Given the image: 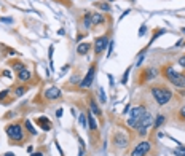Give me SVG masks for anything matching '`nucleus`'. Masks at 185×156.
Instances as JSON below:
<instances>
[{"label":"nucleus","instance_id":"6","mask_svg":"<svg viewBox=\"0 0 185 156\" xmlns=\"http://www.w3.org/2000/svg\"><path fill=\"white\" fill-rule=\"evenodd\" d=\"M148 150H150V143L148 142H141L136 148H134L133 156H144V155L148 153Z\"/></svg>","mask_w":185,"mask_h":156},{"label":"nucleus","instance_id":"8","mask_svg":"<svg viewBox=\"0 0 185 156\" xmlns=\"http://www.w3.org/2000/svg\"><path fill=\"white\" fill-rule=\"evenodd\" d=\"M150 124H152V115H148L147 111H145V113L142 115L141 118H139V124H137V129H139V128H145V129H147Z\"/></svg>","mask_w":185,"mask_h":156},{"label":"nucleus","instance_id":"1","mask_svg":"<svg viewBox=\"0 0 185 156\" xmlns=\"http://www.w3.org/2000/svg\"><path fill=\"white\" fill-rule=\"evenodd\" d=\"M152 96L155 97V101L158 102L160 105H165L169 102V99L172 97V93L166 88H153L152 89Z\"/></svg>","mask_w":185,"mask_h":156},{"label":"nucleus","instance_id":"36","mask_svg":"<svg viewBox=\"0 0 185 156\" xmlns=\"http://www.w3.org/2000/svg\"><path fill=\"white\" fill-rule=\"evenodd\" d=\"M5 96H7V91H3V93L0 94V99H2V97H5Z\"/></svg>","mask_w":185,"mask_h":156},{"label":"nucleus","instance_id":"11","mask_svg":"<svg viewBox=\"0 0 185 156\" xmlns=\"http://www.w3.org/2000/svg\"><path fill=\"white\" fill-rule=\"evenodd\" d=\"M156 75H158V70L156 69H147L144 72V78L147 81H150V80H153V78H156Z\"/></svg>","mask_w":185,"mask_h":156},{"label":"nucleus","instance_id":"37","mask_svg":"<svg viewBox=\"0 0 185 156\" xmlns=\"http://www.w3.org/2000/svg\"><path fill=\"white\" fill-rule=\"evenodd\" d=\"M5 156H14V155H13V153H10V151H8V153H7V155H5Z\"/></svg>","mask_w":185,"mask_h":156},{"label":"nucleus","instance_id":"4","mask_svg":"<svg viewBox=\"0 0 185 156\" xmlns=\"http://www.w3.org/2000/svg\"><path fill=\"white\" fill-rule=\"evenodd\" d=\"M7 134H8V137H10L11 140H16V142L22 140V137H24L22 129H21V126H18V124H10V126H8V128H7Z\"/></svg>","mask_w":185,"mask_h":156},{"label":"nucleus","instance_id":"21","mask_svg":"<svg viewBox=\"0 0 185 156\" xmlns=\"http://www.w3.org/2000/svg\"><path fill=\"white\" fill-rule=\"evenodd\" d=\"M163 123H165V116H163V115H160V116L156 118V121H155V128H160Z\"/></svg>","mask_w":185,"mask_h":156},{"label":"nucleus","instance_id":"31","mask_svg":"<svg viewBox=\"0 0 185 156\" xmlns=\"http://www.w3.org/2000/svg\"><path fill=\"white\" fill-rule=\"evenodd\" d=\"M179 64H180V66H182V67H184V69H185V56H184V57H180V59H179Z\"/></svg>","mask_w":185,"mask_h":156},{"label":"nucleus","instance_id":"17","mask_svg":"<svg viewBox=\"0 0 185 156\" xmlns=\"http://www.w3.org/2000/svg\"><path fill=\"white\" fill-rule=\"evenodd\" d=\"M86 118H88L89 128H91L92 131H94V129H97V124H96V121H94V120H92V116H91V115H88V116H86Z\"/></svg>","mask_w":185,"mask_h":156},{"label":"nucleus","instance_id":"14","mask_svg":"<svg viewBox=\"0 0 185 156\" xmlns=\"http://www.w3.org/2000/svg\"><path fill=\"white\" fill-rule=\"evenodd\" d=\"M89 48H91L89 43H80L78 48H77V53H78V54H86V53L89 51Z\"/></svg>","mask_w":185,"mask_h":156},{"label":"nucleus","instance_id":"22","mask_svg":"<svg viewBox=\"0 0 185 156\" xmlns=\"http://www.w3.org/2000/svg\"><path fill=\"white\" fill-rule=\"evenodd\" d=\"M80 124H82L83 126V129H86V128H88V124H86V116H85V115H80Z\"/></svg>","mask_w":185,"mask_h":156},{"label":"nucleus","instance_id":"19","mask_svg":"<svg viewBox=\"0 0 185 156\" xmlns=\"http://www.w3.org/2000/svg\"><path fill=\"white\" fill-rule=\"evenodd\" d=\"M89 107H91V111L94 115H101V110H99V107H97L96 104H94V102H91V104H89Z\"/></svg>","mask_w":185,"mask_h":156},{"label":"nucleus","instance_id":"33","mask_svg":"<svg viewBox=\"0 0 185 156\" xmlns=\"http://www.w3.org/2000/svg\"><path fill=\"white\" fill-rule=\"evenodd\" d=\"M48 57H50V61L53 59V46H50V53H48Z\"/></svg>","mask_w":185,"mask_h":156},{"label":"nucleus","instance_id":"39","mask_svg":"<svg viewBox=\"0 0 185 156\" xmlns=\"http://www.w3.org/2000/svg\"><path fill=\"white\" fill-rule=\"evenodd\" d=\"M131 2H134V0H131Z\"/></svg>","mask_w":185,"mask_h":156},{"label":"nucleus","instance_id":"34","mask_svg":"<svg viewBox=\"0 0 185 156\" xmlns=\"http://www.w3.org/2000/svg\"><path fill=\"white\" fill-rule=\"evenodd\" d=\"M56 116H58V118H61V116H62V108H59V110L56 111Z\"/></svg>","mask_w":185,"mask_h":156},{"label":"nucleus","instance_id":"30","mask_svg":"<svg viewBox=\"0 0 185 156\" xmlns=\"http://www.w3.org/2000/svg\"><path fill=\"white\" fill-rule=\"evenodd\" d=\"M112 51H113V42H110L109 43V53H107V54L110 56V54H112Z\"/></svg>","mask_w":185,"mask_h":156},{"label":"nucleus","instance_id":"7","mask_svg":"<svg viewBox=\"0 0 185 156\" xmlns=\"http://www.w3.org/2000/svg\"><path fill=\"white\" fill-rule=\"evenodd\" d=\"M94 73H96V69L94 67H91V69L88 70V73H86V76H85V80L80 83V86L82 88H88L89 84L92 83V78H94Z\"/></svg>","mask_w":185,"mask_h":156},{"label":"nucleus","instance_id":"32","mask_svg":"<svg viewBox=\"0 0 185 156\" xmlns=\"http://www.w3.org/2000/svg\"><path fill=\"white\" fill-rule=\"evenodd\" d=\"M101 101L105 102V94H104V89H101Z\"/></svg>","mask_w":185,"mask_h":156},{"label":"nucleus","instance_id":"12","mask_svg":"<svg viewBox=\"0 0 185 156\" xmlns=\"http://www.w3.org/2000/svg\"><path fill=\"white\" fill-rule=\"evenodd\" d=\"M115 143H117L118 147H126L128 145V137H124L123 134L115 135Z\"/></svg>","mask_w":185,"mask_h":156},{"label":"nucleus","instance_id":"35","mask_svg":"<svg viewBox=\"0 0 185 156\" xmlns=\"http://www.w3.org/2000/svg\"><path fill=\"white\" fill-rule=\"evenodd\" d=\"M32 156H43V155H41L40 151H37V153H32Z\"/></svg>","mask_w":185,"mask_h":156},{"label":"nucleus","instance_id":"15","mask_svg":"<svg viewBox=\"0 0 185 156\" xmlns=\"http://www.w3.org/2000/svg\"><path fill=\"white\" fill-rule=\"evenodd\" d=\"M102 22H104V14H99V13H92V26L102 24Z\"/></svg>","mask_w":185,"mask_h":156},{"label":"nucleus","instance_id":"38","mask_svg":"<svg viewBox=\"0 0 185 156\" xmlns=\"http://www.w3.org/2000/svg\"><path fill=\"white\" fill-rule=\"evenodd\" d=\"M109 2H113V0H109Z\"/></svg>","mask_w":185,"mask_h":156},{"label":"nucleus","instance_id":"18","mask_svg":"<svg viewBox=\"0 0 185 156\" xmlns=\"http://www.w3.org/2000/svg\"><path fill=\"white\" fill-rule=\"evenodd\" d=\"M26 129H27V131L29 132H31V134H37V131H35V129H34V126H32V123L31 121H29V120H27V121H26Z\"/></svg>","mask_w":185,"mask_h":156},{"label":"nucleus","instance_id":"23","mask_svg":"<svg viewBox=\"0 0 185 156\" xmlns=\"http://www.w3.org/2000/svg\"><path fill=\"white\" fill-rule=\"evenodd\" d=\"M174 155H177V156H185V147H180V145H179V150H177V151H174Z\"/></svg>","mask_w":185,"mask_h":156},{"label":"nucleus","instance_id":"20","mask_svg":"<svg viewBox=\"0 0 185 156\" xmlns=\"http://www.w3.org/2000/svg\"><path fill=\"white\" fill-rule=\"evenodd\" d=\"M26 91H27V89H26L24 86H19V88H16V91H14V93H16V96L19 97V96H24Z\"/></svg>","mask_w":185,"mask_h":156},{"label":"nucleus","instance_id":"9","mask_svg":"<svg viewBox=\"0 0 185 156\" xmlns=\"http://www.w3.org/2000/svg\"><path fill=\"white\" fill-rule=\"evenodd\" d=\"M61 96V91H59V88H56V86H53V88H50V89H46L45 91V97L46 99H58V97Z\"/></svg>","mask_w":185,"mask_h":156},{"label":"nucleus","instance_id":"28","mask_svg":"<svg viewBox=\"0 0 185 156\" xmlns=\"http://www.w3.org/2000/svg\"><path fill=\"white\" fill-rule=\"evenodd\" d=\"M0 21H2V22H7V24H11V22H13V19H11V18H0Z\"/></svg>","mask_w":185,"mask_h":156},{"label":"nucleus","instance_id":"5","mask_svg":"<svg viewBox=\"0 0 185 156\" xmlns=\"http://www.w3.org/2000/svg\"><path fill=\"white\" fill-rule=\"evenodd\" d=\"M109 43H110V40L107 37H99L97 38L96 43H94V51H96V54H101V53L109 46Z\"/></svg>","mask_w":185,"mask_h":156},{"label":"nucleus","instance_id":"2","mask_svg":"<svg viewBox=\"0 0 185 156\" xmlns=\"http://www.w3.org/2000/svg\"><path fill=\"white\" fill-rule=\"evenodd\" d=\"M165 75H166V78L174 84V86H177V88H184L185 86V76L184 75H179L172 67H166Z\"/></svg>","mask_w":185,"mask_h":156},{"label":"nucleus","instance_id":"3","mask_svg":"<svg viewBox=\"0 0 185 156\" xmlns=\"http://www.w3.org/2000/svg\"><path fill=\"white\" fill-rule=\"evenodd\" d=\"M144 113H145V108L142 107V105L131 108V113H129V120H128V124H129L131 128H137V124H139V118H141V116H142Z\"/></svg>","mask_w":185,"mask_h":156},{"label":"nucleus","instance_id":"29","mask_svg":"<svg viewBox=\"0 0 185 156\" xmlns=\"http://www.w3.org/2000/svg\"><path fill=\"white\" fill-rule=\"evenodd\" d=\"M179 115H180V118H184V120H185V107H182V108H180Z\"/></svg>","mask_w":185,"mask_h":156},{"label":"nucleus","instance_id":"25","mask_svg":"<svg viewBox=\"0 0 185 156\" xmlns=\"http://www.w3.org/2000/svg\"><path fill=\"white\" fill-rule=\"evenodd\" d=\"M145 32H147V26L142 24V26H141V29H139V37H142V35H144Z\"/></svg>","mask_w":185,"mask_h":156},{"label":"nucleus","instance_id":"16","mask_svg":"<svg viewBox=\"0 0 185 156\" xmlns=\"http://www.w3.org/2000/svg\"><path fill=\"white\" fill-rule=\"evenodd\" d=\"M83 22H85V27L86 29L92 27V13H86L85 18H83Z\"/></svg>","mask_w":185,"mask_h":156},{"label":"nucleus","instance_id":"24","mask_svg":"<svg viewBox=\"0 0 185 156\" xmlns=\"http://www.w3.org/2000/svg\"><path fill=\"white\" fill-rule=\"evenodd\" d=\"M129 72H131V67L126 70V72H124V75H123V80H121V83H123V84L128 83V75H129Z\"/></svg>","mask_w":185,"mask_h":156},{"label":"nucleus","instance_id":"26","mask_svg":"<svg viewBox=\"0 0 185 156\" xmlns=\"http://www.w3.org/2000/svg\"><path fill=\"white\" fill-rule=\"evenodd\" d=\"M13 67H14V69H16V70H19V72H21V70L24 69V64H21V62H16V64H13Z\"/></svg>","mask_w":185,"mask_h":156},{"label":"nucleus","instance_id":"13","mask_svg":"<svg viewBox=\"0 0 185 156\" xmlns=\"http://www.w3.org/2000/svg\"><path fill=\"white\" fill-rule=\"evenodd\" d=\"M18 78H19L21 81H27V80H31V72H29L27 69H22L19 72V75H18Z\"/></svg>","mask_w":185,"mask_h":156},{"label":"nucleus","instance_id":"10","mask_svg":"<svg viewBox=\"0 0 185 156\" xmlns=\"http://www.w3.org/2000/svg\"><path fill=\"white\" fill-rule=\"evenodd\" d=\"M37 123H38V126H40L43 131H50V129H51V124H50V121H48V118H46V116H41V118H38Z\"/></svg>","mask_w":185,"mask_h":156},{"label":"nucleus","instance_id":"27","mask_svg":"<svg viewBox=\"0 0 185 156\" xmlns=\"http://www.w3.org/2000/svg\"><path fill=\"white\" fill-rule=\"evenodd\" d=\"M99 8H101V10L109 11V10H110V5H109V3H99Z\"/></svg>","mask_w":185,"mask_h":156}]
</instances>
